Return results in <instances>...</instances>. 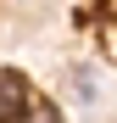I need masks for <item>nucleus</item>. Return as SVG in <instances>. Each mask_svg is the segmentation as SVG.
<instances>
[{
    "label": "nucleus",
    "mask_w": 117,
    "mask_h": 123,
    "mask_svg": "<svg viewBox=\"0 0 117 123\" xmlns=\"http://www.w3.org/2000/svg\"><path fill=\"white\" fill-rule=\"evenodd\" d=\"M28 112H33L28 78H17V73H0V123H22Z\"/></svg>",
    "instance_id": "obj_1"
},
{
    "label": "nucleus",
    "mask_w": 117,
    "mask_h": 123,
    "mask_svg": "<svg viewBox=\"0 0 117 123\" xmlns=\"http://www.w3.org/2000/svg\"><path fill=\"white\" fill-rule=\"evenodd\" d=\"M22 123H61V112H56V106H39V101H33V112H28Z\"/></svg>",
    "instance_id": "obj_2"
}]
</instances>
